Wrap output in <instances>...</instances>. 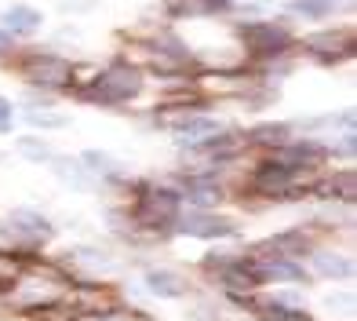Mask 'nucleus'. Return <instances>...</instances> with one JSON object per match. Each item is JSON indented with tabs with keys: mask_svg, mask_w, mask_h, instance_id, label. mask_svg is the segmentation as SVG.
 I'll list each match as a JSON object with an SVG mask.
<instances>
[{
	"mask_svg": "<svg viewBox=\"0 0 357 321\" xmlns=\"http://www.w3.org/2000/svg\"><path fill=\"white\" fill-rule=\"evenodd\" d=\"M135 216H139V223H146V227L165 230V227H172V223L178 219V194H175V190H168V186L142 190Z\"/></svg>",
	"mask_w": 357,
	"mask_h": 321,
	"instance_id": "2",
	"label": "nucleus"
},
{
	"mask_svg": "<svg viewBox=\"0 0 357 321\" xmlns=\"http://www.w3.org/2000/svg\"><path fill=\"white\" fill-rule=\"evenodd\" d=\"M178 230L190 234V237H230L237 234V223L234 219H222V216H204V212H193L178 223Z\"/></svg>",
	"mask_w": 357,
	"mask_h": 321,
	"instance_id": "3",
	"label": "nucleus"
},
{
	"mask_svg": "<svg viewBox=\"0 0 357 321\" xmlns=\"http://www.w3.org/2000/svg\"><path fill=\"white\" fill-rule=\"evenodd\" d=\"M142 88V77L135 70H128V66H113L106 73H99L91 80V88H88V99L91 103H102V106H113V103H124V99H132V95Z\"/></svg>",
	"mask_w": 357,
	"mask_h": 321,
	"instance_id": "1",
	"label": "nucleus"
},
{
	"mask_svg": "<svg viewBox=\"0 0 357 321\" xmlns=\"http://www.w3.org/2000/svg\"><path fill=\"white\" fill-rule=\"evenodd\" d=\"M146 288L157 296H183L186 281H178V274H172V270H150L146 274Z\"/></svg>",
	"mask_w": 357,
	"mask_h": 321,
	"instance_id": "8",
	"label": "nucleus"
},
{
	"mask_svg": "<svg viewBox=\"0 0 357 321\" xmlns=\"http://www.w3.org/2000/svg\"><path fill=\"white\" fill-rule=\"evenodd\" d=\"M11 227L26 230L29 237H44L47 230H52V227H47V219L37 216V212H29V208H15V212H11Z\"/></svg>",
	"mask_w": 357,
	"mask_h": 321,
	"instance_id": "9",
	"label": "nucleus"
},
{
	"mask_svg": "<svg viewBox=\"0 0 357 321\" xmlns=\"http://www.w3.org/2000/svg\"><path fill=\"white\" fill-rule=\"evenodd\" d=\"M8 52H11V37L0 33V55H8Z\"/></svg>",
	"mask_w": 357,
	"mask_h": 321,
	"instance_id": "18",
	"label": "nucleus"
},
{
	"mask_svg": "<svg viewBox=\"0 0 357 321\" xmlns=\"http://www.w3.org/2000/svg\"><path fill=\"white\" fill-rule=\"evenodd\" d=\"M26 73H29V80H37V84H44V88H66L70 80H73V73H70V66L62 59H33L26 66Z\"/></svg>",
	"mask_w": 357,
	"mask_h": 321,
	"instance_id": "4",
	"label": "nucleus"
},
{
	"mask_svg": "<svg viewBox=\"0 0 357 321\" xmlns=\"http://www.w3.org/2000/svg\"><path fill=\"white\" fill-rule=\"evenodd\" d=\"M314 267H317V274L335 278V281H347L354 274V263L343 260V255H335V252H314Z\"/></svg>",
	"mask_w": 357,
	"mask_h": 321,
	"instance_id": "7",
	"label": "nucleus"
},
{
	"mask_svg": "<svg viewBox=\"0 0 357 321\" xmlns=\"http://www.w3.org/2000/svg\"><path fill=\"white\" fill-rule=\"evenodd\" d=\"M40 22H44V15H40L37 8H26V4L11 8V11L4 15V26L11 29V33H37Z\"/></svg>",
	"mask_w": 357,
	"mask_h": 321,
	"instance_id": "6",
	"label": "nucleus"
},
{
	"mask_svg": "<svg viewBox=\"0 0 357 321\" xmlns=\"http://www.w3.org/2000/svg\"><path fill=\"white\" fill-rule=\"evenodd\" d=\"M255 139H263V142H284L288 139V128L284 124H266V128H259Z\"/></svg>",
	"mask_w": 357,
	"mask_h": 321,
	"instance_id": "14",
	"label": "nucleus"
},
{
	"mask_svg": "<svg viewBox=\"0 0 357 321\" xmlns=\"http://www.w3.org/2000/svg\"><path fill=\"white\" fill-rule=\"evenodd\" d=\"M291 11L306 15V19H321V15L332 11V0H296V4H291Z\"/></svg>",
	"mask_w": 357,
	"mask_h": 321,
	"instance_id": "12",
	"label": "nucleus"
},
{
	"mask_svg": "<svg viewBox=\"0 0 357 321\" xmlns=\"http://www.w3.org/2000/svg\"><path fill=\"white\" fill-rule=\"evenodd\" d=\"M245 37H248V44L255 47V52H266V55L281 52V47L288 44V33H284V29H278V26H252Z\"/></svg>",
	"mask_w": 357,
	"mask_h": 321,
	"instance_id": "5",
	"label": "nucleus"
},
{
	"mask_svg": "<svg viewBox=\"0 0 357 321\" xmlns=\"http://www.w3.org/2000/svg\"><path fill=\"white\" fill-rule=\"evenodd\" d=\"M8 128H11V103L0 99V132H8Z\"/></svg>",
	"mask_w": 357,
	"mask_h": 321,
	"instance_id": "17",
	"label": "nucleus"
},
{
	"mask_svg": "<svg viewBox=\"0 0 357 321\" xmlns=\"http://www.w3.org/2000/svg\"><path fill=\"white\" fill-rule=\"evenodd\" d=\"M263 321H310V314L284 307V299H281V303H270V314H263Z\"/></svg>",
	"mask_w": 357,
	"mask_h": 321,
	"instance_id": "11",
	"label": "nucleus"
},
{
	"mask_svg": "<svg viewBox=\"0 0 357 321\" xmlns=\"http://www.w3.org/2000/svg\"><path fill=\"white\" fill-rule=\"evenodd\" d=\"M19 150L29 154V157H37V160L47 157V147H40V142H33V139H22V142H19Z\"/></svg>",
	"mask_w": 357,
	"mask_h": 321,
	"instance_id": "15",
	"label": "nucleus"
},
{
	"mask_svg": "<svg viewBox=\"0 0 357 321\" xmlns=\"http://www.w3.org/2000/svg\"><path fill=\"white\" fill-rule=\"evenodd\" d=\"M190 197L197 201V204H208V201H215V197H219V190H212V186H197V190H190Z\"/></svg>",
	"mask_w": 357,
	"mask_h": 321,
	"instance_id": "16",
	"label": "nucleus"
},
{
	"mask_svg": "<svg viewBox=\"0 0 357 321\" xmlns=\"http://www.w3.org/2000/svg\"><path fill=\"white\" fill-rule=\"evenodd\" d=\"M29 124H37V128H62L66 124V114H44V110H29Z\"/></svg>",
	"mask_w": 357,
	"mask_h": 321,
	"instance_id": "13",
	"label": "nucleus"
},
{
	"mask_svg": "<svg viewBox=\"0 0 357 321\" xmlns=\"http://www.w3.org/2000/svg\"><path fill=\"white\" fill-rule=\"evenodd\" d=\"M84 168L95 172V175H117L113 157H109V154H99V150H88V154H84Z\"/></svg>",
	"mask_w": 357,
	"mask_h": 321,
	"instance_id": "10",
	"label": "nucleus"
}]
</instances>
